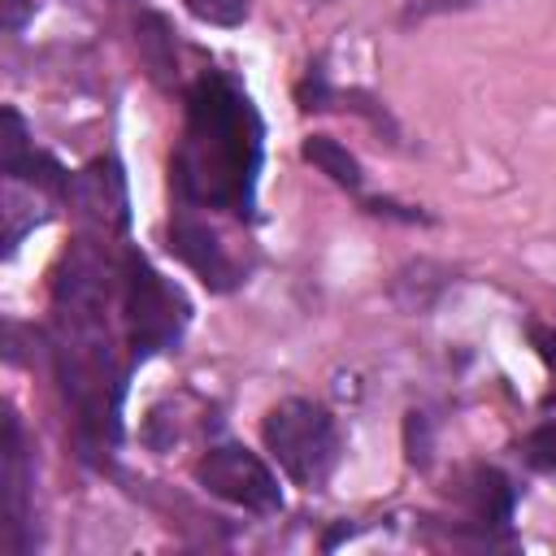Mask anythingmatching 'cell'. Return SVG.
<instances>
[{
  "label": "cell",
  "mask_w": 556,
  "mask_h": 556,
  "mask_svg": "<svg viewBox=\"0 0 556 556\" xmlns=\"http://www.w3.org/2000/svg\"><path fill=\"white\" fill-rule=\"evenodd\" d=\"M261 165V122L252 100L230 78H200L187 96V126L174 156V182L187 204L252 208V182Z\"/></svg>",
  "instance_id": "obj_1"
},
{
  "label": "cell",
  "mask_w": 556,
  "mask_h": 556,
  "mask_svg": "<svg viewBox=\"0 0 556 556\" xmlns=\"http://www.w3.org/2000/svg\"><path fill=\"white\" fill-rule=\"evenodd\" d=\"M265 447L295 486H321L339 460L334 417L313 400H282L265 413Z\"/></svg>",
  "instance_id": "obj_2"
},
{
  "label": "cell",
  "mask_w": 556,
  "mask_h": 556,
  "mask_svg": "<svg viewBox=\"0 0 556 556\" xmlns=\"http://www.w3.org/2000/svg\"><path fill=\"white\" fill-rule=\"evenodd\" d=\"M122 300H126V317H130L135 356H148L156 348L178 343V334L187 326V304L143 256H126V265H122Z\"/></svg>",
  "instance_id": "obj_3"
},
{
  "label": "cell",
  "mask_w": 556,
  "mask_h": 556,
  "mask_svg": "<svg viewBox=\"0 0 556 556\" xmlns=\"http://www.w3.org/2000/svg\"><path fill=\"white\" fill-rule=\"evenodd\" d=\"M195 478L208 495L243 508V513H256V517H274L282 508V491H278V478L269 473V465L239 447V443H217L208 447L200 460H195Z\"/></svg>",
  "instance_id": "obj_4"
},
{
  "label": "cell",
  "mask_w": 556,
  "mask_h": 556,
  "mask_svg": "<svg viewBox=\"0 0 556 556\" xmlns=\"http://www.w3.org/2000/svg\"><path fill=\"white\" fill-rule=\"evenodd\" d=\"M65 195L87 222H96L104 230H122L126 226V178H122L117 161H91L87 169H78L70 178Z\"/></svg>",
  "instance_id": "obj_5"
},
{
  "label": "cell",
  "mask_w": 556,
  "mask_h": 556,
  "mask_svg": "<svg viewBox=\"0 0 556 556\" xmlns=\"http://www.w3.org/2000/svg\"><path fill=\"white\" fill-rule=\"evenodd\" d=\"M169 252L182 261V265H191L213 291H226V287H235V261L226 256V248L217 243V235L204 226V222H195L191 213H182V217H174L169 222Z\"/></svg>",
  "instance_id": "obj_6"
},
{
  "label": "cell",
  "mask_w": 556,
  "mask_h": 556,
  "mask_svg": "<svg viewBox=\"0 0 556 556\" xmlns=\"http://www.w3.org/2000/svg\"><path fill=\"white\" fill-rule=\"evenodd\" d=\"M465 495H469L478 521H508V513H513V491H508L504 473H495V469H473V482Z\"/></svg>",
  "instance_id": "obj_7"
},
{
  "label": "cell",
  "mask_w": 556,
  "mask_h": 556,
  "mask_svg": "<svg viewBox=\"0 0 556 556\" xmlns=\"http://www.w3.org/2000/svg\"><path fill=\"white\" fill-rule=\"evenodd\" d=\"M304 156H308L321 174H330L339 187H361V165H356V156H352L343 143H334L330 135L304 139Z\"/></svg>",
  "instance_id": "obj_8"
},
{
  "label": "cell",
  "mask_w": 556,
  "mask_h": 556,
  "mask_svg": "<svg viewBox=\"0 0 556 556\" xmlns=\"http://www.w3.org/2000/svg\"><path fill=\"white\" fill-rule=\"evenodd\" d=\"M521 456H526L530 469H539V473H556V417L543 421V426H534V430L521 439Z\"/></svg>",
  "instance_id": "obj_9"
},
{
  "label": "cell",
  "mask_w": 556,
  "mask_h": 556,
  "mask_svg": "<svg viewBox=\"0 0 556 556\" xmlns=\"http://www.w3.org/2000/svg\"><path fill=\"white\" fill-rule=\"evenodd\" d=\"M191 17L208 22V26H239L252 9V0H182Z\"/></svg>",
  "instance_id": "obj_10"
},
{
  "label": "cell",
  "mask_w": 556,
  "mask_h": 556,
  "mask_svg": "<svg viewBox=\"0 0 556 556\" xmlns=\"http://www.w3.org/2000/svg\"><path fill=\"white\" fill-rule=\"evenodd\" d=\"M161 26H165L161 17H148V22L139 26V39H148V43H152V39L161 35ZM148 65H152V74H156V78H165V74L174 70V56H156V52H148Z\"/></svg>",
  "instance_id": "obj_11"
},
{
  "label": "cell",
  "mask_w": 556,
  "mask_h": 556,
  "mask_svg": "<svg viewBox=\"0 0 556 556\" xmlns=\"http://www.w3.org/2000/svg\"><path fill=\"white\" fill-rule=\"evenodd\" d=\"M469 0H408V9L417 17H430V13H447V9H465Z\"/></svg>",
  "instance_id": "obj_12"
},
{
  "label": "cell",
  "mask_w": 556,
  "mask_h": 556,
  "mask_svg": "<svg viewBox=\"0 0 556 556\" xmlns=\"http://www.w3.org/2000/svg\"><path fill=\"white\" fill-rule=\"evenodd\" d=\"M35 9V0H4V26L9 30H17L22 22H26V13Z\"/></svg>",
  "instance_id": "obj_13"
}]
</instances>
